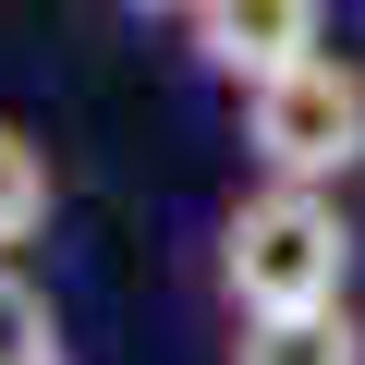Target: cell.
Instances as JSON below:
<instances>
[{"label": "cell", "mask_w": 365, "mask_h": 365, "mask_svg": "<svg viewBox=\"0 0 365 365\" xmlns=\"http://www.w3.org/2000/svg\"><path fill=\"white\" fill-rule=\"evenodd\" d=\"M232 365H365V329H353V304L244 317V329H232Z\"/></svg>", "instance_id": "cell-4"}, {"label": "cell", "mask_w": 365, "mask_h": 365, "mask_svg": "<svg viewBox=\"0 0 365 365\" xmlns=\"http://www.w3.org/2000/svg\"><path fill=\"white\" fill-rule=\"evenodd\" d=\"M0 365H61V304L25 268H0Z\"/></svg>", "instance_id": "cell-6"}, {"label": "cell", "mask_w": 365, "mask_h": 365, "mask_svg": "<svg viewBox=\"0 0 365 365\" xmlns=\"http://www.w3.org/2000/svg\"><path fill=\"white\" fill-rule=\"evenodd\" d=\"M182 37H195V61L244 98V86H268V73H292V61L329 49V0H195Z\"/></svg>", "instance_id": "cell-3"}, {"label": "cell", "mask_w": 365, "mask_h": 365, "mask_svg": "<svg viewBox=\"0 0 365 365\" xmlns=\"http://www.w3.org/2000/svg\"><path fill=\"white\" fill-rule=\"evenodd\" d=\"M49 146L25 134V122H0V268H13V244H37L49 232Z\"/></svg>", "instance_id": "cell-5"}, {"label": "cell", "mask_w": 365, "mask_h": 365, "mask_svg": "<svg viewBox=\"0 0 365 365\" xmlns=\"http://www.w3.org/2000/svg\"><path fill=\"white\" fill-rule=\"evenodd\" d=\"M220 292L232 317H304L353 292V220L329 182H256L220 220Z\"/></svg>", "instance_id": "cell-1"}, {"label": "cell", "mask_w": 365, "mask_h": 365, "mask_svg": "<svg viewBox=\"0 0 365 365\" xmlns=\"http://www.w3.org/2000/svg\"><path fill=\"white\" fill-rule=\"evenodd\" d=\"M244 146H256L268 182H341V170H365V61L317 49V61L244 86Z\"/></svg>", "instance_id": "cell-2"}, {"label": "cell", "mask_w": 365, "mask_h": 365, "mask_svg": "<svg viewBox=\"0 0 365 365\" xmlns=\"http://www.w3.org/2000/svg\"><path fill=\"white\" fill-rule=\"evenodd\" d=\"M110 13H134V25H182L195 0H110Z\"/></svg>", "instance_id": "cell-7"}]
</instances>
